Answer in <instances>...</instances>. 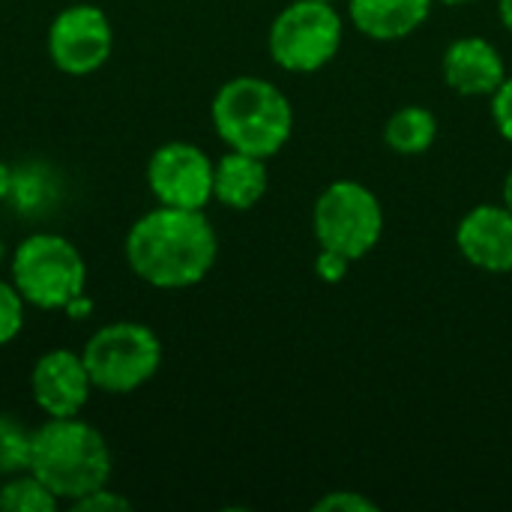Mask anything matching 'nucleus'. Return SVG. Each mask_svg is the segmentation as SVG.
Returning a JSON list of instances; mask_svg holds the SVG:
<instances>
[{
  "instance_id": "7ed1b4c3",
  "label": "nucleus",
  "mask_w": 512,
  "mask_h": 512,
  "mask_svg": "<svg viewBox=\"0 0 512 512\" xmlns=\"http://www.w3.org/2000/svg\"><path fill=\"white\" fill-rule=\"evenodd\" d=\"M216 135L237 153L270 159L276 156L294 129V111L288 96L255 75L231 78L219 87L210 108Z\"/></svg>"
},
{
  "instance_id": "ddd939ff",
  "label": "nucleus",
  "mask_w": 512,
  "mask_h": 512,
  "mask_svg": "<svg viewBox=\"0 0 512 512\" xmlns=\"http://www.w3.org/2000/svg\"><path fill=\"white\" fill-rule=\"evenodd\" d=\"M435 0H348L351 24L378 42H396L423 27Z\"/></svg>"
},
{
  "instance_id": "5701e85b",
  "label": "nucleus",
  "mask_w": 512,
  "mask_h": 512,
  "mask_svg": "<svg viewBox=\"0 0 512 512\" xmlns=\"http://www.w3.org/2000/svg\"><path fill=\"white\" fill-rule=\"evenodd\" d=\"M63 312H69L72 318H81V315L93 312V303H90V300H87V297L81 294V297H75V300H72V303H69V306H66Z\"/></svg>"
},
{
  "instance_id": "20e7f679",
  "label": "nucleus",
  "mask_w": 512,
  "mask_h": 512,
  "mask_svg": "<svg viewBox=\"0 0 512 512\" xmlns=\"http://www.w3.org/2000/svg\"><path fill=\"white\" fill-rule=\"evenodd\" d=\"M12 285L36 309H66L84 294L87 264L60 234H30L12 252Z\"/></svg>"
},
{
  "instance_id": "cd10ccee",
  "label": "nucleus",
  "mask_w": 512,
  "mask_h": 512,
  "mask_svg": "<svg viewBox=\"0 0 512 512\" xmlns=\"http://www.w3.org/2000/svg\"><path fill=\"white\" fill-rule=\"evenodd\" d=\"M318 3H333V0H318Z\"/></svg>"
},
{
  "instance_id": "dca6fc26",
  "label": "nucleus",
  "mask_w": 512,
  "mask_h": 512,
  "mask_svg": "<svg viewBox=\"0 0 512 512\" xmlns=\"http://www.w3.org/2000/svg\"><path fill=\"white\" fill-rule=\"evenodd\" d=\"M60 498L30 471L21 477H12L0 489V510L6 512H57Z\"/></svg>"
},
{
  "instance_id": "2eb2a0df",
  "label": "nucleus",
  "mask_w": 512,
  "mask_h": 512,
  "mask_svg": "<svg viewBox=\"0 0 512 512\" xmlns=\"http://www.w3.org/2000/svg\"><path fill=\"white\" fill-rule=\"evenodd\" d=\"M384 141L399 156H420L438 141V117L423 105H405L387 120Z\"/></svg>"
},
{
  "instance_id": "9b49d317",
  "label": "nucleus",
  "mask_w": 512,
  "mask_h": 512,
  "mask_svg": "<svg viewBox=\"0 0 512 512\" xmlns=\"http://www.w3.org/2000/svg\"><path fill=\"white\" fill-rule=\"evenodd\" d=\"M456 246L468 264L486 273H512V210L507 204H480L462 216Z\"/></svg>"
},
{
  "instance_id": "b1692460",
  "label": "nucleus",
  "mask_w": 512,
  "mask_h": 512,
  "mask_svg": "<svg viewBox=\"0 0 512 512\" xmlns=\"http://www.w3.org/2000/svg\"><path fill=\"white\" fill-rule=\"evenodd\" d=\"M9 189H12V171H9V165L0 159V201L9 195Z\"/></svg>"
},
{
  "instance_id": "4be33fe9",
  "label": "nucleus",
  "mask_w": 512,
  "mask_h": 512,
  "mask_svg": "<svg viewBox=\"0 0 512 512\" xmlns=\"http://www.w3.org/2000/svg\"><path fill=\"white\" fill-rule=\"evenodd\" d=\"M348 264H351V261H348L345 255L330 252V249H321V255L315 258V273H318L321 282L336 285V282H342V279L348 276Z\"/></svg>"
},
{
  "instance_id": "a878e982",
  "label": "nucleus",
  "mask_w": 512,
  "mask_h": 512,
  "mask_svg": "<svg viewBox=\"0 0 512 512\" xmlns=\"http://www.w3.org/2000/svg\"><path fill=\"white\" fill-rule=\"evenodd\" d=\"M504 204L512 210V168L510 174H507V180H504Z\"/></svg>"
},
{
  "instance_id": "f3484780",
  "label": "nucleus",
  "mask_w": 512,
  "mask_h": 512,
  "mask_svg": "<svg viewBox=\"0 0 512 512\" xmlns=\"http://www.w3.org/2000/svg\"><path fill=\"white\" fill-rule=\"evenodd\" d=\"M30 462V432L12 417L0 414V474L27 471Z\"/></svg>"
},
{
  "instance_id": "9d476101",
  "label": "nucleus",
  "mask_w": 512,
  "mask_h": 512,
  "mask_svg": "<svg viewBox=\"0 0 512 512\" xmlns=\"http://www.w3.org/2000/svg\"><path fill=\"white\" fill-rule=\"evenodd\" d=\"M33 402L45 417H78L93 393L81 354L54 348L42 354L30 375Z\"/></svg>"
},
{
  "instance_id": "6e6552de",
  "label": "nucleus",
  "mask_w": 512,
  "mask_h": 512,
  "mask_svg": "<svg viewBox=\"0 0 512 512\" xmlns=\"http://www.w3.org/2000/svg\"><path fill=\"white\" fill-rule=\"evenodd\" d=\"M114 30L108 15L93 3H75L57 12L48 27V57L66 75H90L108 63Z\"/></svg>"
},
{
  "instance_id": "39448f33",
  "label": "nucleus",
  "mask_w": 512,
  "mask_h": 512,
  "mask_svg": "<svg viewBox=\"0 0 512 512\" xmlns=\"http://www.w3.org/2000/svg\"><path fill=\"white\" fill-rule=\"evenodd\" d=\"M81 360L87 366L93 390L120 396L144 387L159 372L162 342L150 327L138 321H117L99 327L87 339Z\"/></svg>"
},
{
  "instance_id": "f257e3e1",
  "label": "nucleus",
  "mask_w": 512,
  "mask_h": 512,
  "mask_svg": "<svg viewBox=\"0 0 512 512\" xmlns=\"http://www.w3.org/2000/svg\"><path fill=\"white\" fill-rule=\"evenodd\" d=\"M216 252V231L204 210L159 204L126 234V261L132 273L165 291L198 285L213 270Z\"/></svg>"
},
{
  "instance_id": "423d86ee",
  "label": "nucleus",
  "mask_w": 512,
  "mask_h": 512,
  "mask_svg": "<svg viewBox=\"0 0 512 512\" xmlns=\"http://www.w3.org/2000/svg\"><path fill=\"white\" fill-rule=\"evenodd\" d=\"M312 231L321 249L339 252L348 261L366 258L384 234V210L378 195L357 180L330 183L312 210Z\"/></svg>"
},
{
  "instance_id": "393cba45",
  "label": "nucleus",
  "mask_w": 512,
  "mask_h": 512,
  "mask_svg": "<svg viewBox=\"0 0 512 512\" xmlns=\"http://www.w3.org/2000/svg\"><path fill=\"white\" fill-rule=\"evenodd\" d=\"M498 12H501L504 27L512 33V0H498Z\"/></svg>"
},
{
  "instance_id": "bb28decb",
  "label": "nucleus",
  "mask_w": 512,
  "mask_h": 512,
  "mask_svg": "<svg viewBox=\"0 0 512 512\" xmlns=\"http://www.w3.org/2000/svg\"><path fill=\"white\" fill-rule=\"evenodd\" d=\"M438 3H444V6H465V3H474V0H438Z\"/></svg>"
},
{
  "instance_id": "6ab92c4d",
  "label": "nucleus",
  "mask_w": 512,
  "mask_h": 512,
  "mask_svg": "<svg viewBox=\"0 0 512 512\" xmlns=\"http://www.w3.org/2000/svg\"><path fill=\"white\" fill-rule=\"evenodd\" d=\"M315 512H375L378 504L360 492H330L321 501H315Z\"/></svg>"
},
{
  "instance_id": "1a4fd4ad",
  "label": "nucleus",
  "mask_w": 512,
  "mask_h": 512,
  "mask_svg": "<svg viewBox=\"0 0 512 512\" xmlns=\"http://www.w3.org/2000/svg\"><path fill=\"white\" fill-rule=\"evenodd\" d=\"M147 183L165 207L204 210L213 198V162L189 141H168L150 156Z\"/></svg>"
},
{
  "instance_id": "0eeeda50",
  "label": "nucleus",
  "mask_w": 512,
  "mask_h": 512,
  "mask_svg": "<svg viewBox=\"0 0 512 512\" xmlns=\"http://www.w3.org/2000/svg\"><path fill=\"white\" fill-rule=\"evenodd\" d=\"M342 33V15L333 3L297 0L276 15L270 54L285 72H318L339 54Z\"/></svg>"
},
{
  "instance_id": "412c9836",
  "label": "nucleus",
  "mask_w": 512,
  "mask_h": 512,
  "mask_svg": "<svg viewBox=\"0 0 512 512\" xmlns=\"http://www.w3.org/2000/svg\"><path fill=\"white\" fill-rule=\"evenodd\" d=\"M492 120L501 138H507L512 144V75H507L504 84L492 93Z\"/></svg>"
},
{
  "instance_id": "aec40b11",
  "label": "nucleus",
  "mask_w": 512,
  "mask_h": 512,
  "mask_svg": "<svg viewBox=\"0 0 512 512\" xmlns=\"http://www.w3.org/2000/svg\"><path fill=\"white\" fill-rule=\"evenodd\" d=\"M72 510H78V512H126V510H132V501H129V498H123V495H117V492H111L108 486H102V489H96V492H90V495H84V498L72 501Z\"/></svg>"
},
{
  "instance_id": "f8f14e48",
  "label": "nucleus",
  "mask_w": 512,
  "mask_h": 512,
  "mask_svg": "<svg viewBox=\"0 0 512 512\" xmlns=\"http://www.w3.org/2000/svg\"><path fill=\"white\" fill-rule=\"evenodd\" d=\"M441 72L459 96H492L507 78L504 57L492 42L480 36H462L450 42L441 60Z\"/></svg>"
},
{
  "instance_id": "a211bd4d",
  "label": "nucleus",
  "mask_w": 512,
  "mask_h": 512,
  "mask_svg": "<svg viewBox=\"0 0 512 512\" xmlns=\"http://www.w3.org/2000/svg\"><path fill=\"white\" fill-rule=\"evenodd\" d=\"M24 327V297L12 282L0 279V345H9Z\"/></svg>"
},
{
  "instance_id": "f03ea898",
  "label": "nucleus",
  "mask_w": 512,
  "mask_h": 512,
  "mask_svg": "<svg viewBox=\"0 0 512 512\" xmlns=\"http://www.w3.org/2000/svg\"><path fill=\"white\" fill-rule=\"evenodd\" d=\"M27 471L39 477L60 504H72L108 486L111 450L90 423L78 417H48V423L30 432Z\"/></svg>"
},
{
  "instance_id": "4468645a",
  "label": "nucleus",
  "mask_w": 512,
  "mask_h": 512,
  "mask_svg": "<svg viewBox=\"0 0 512 512\" xmlns=\"http://www.w3.org/2000/svg\"><path fill=\"white\" fill-rule=\"evenodd\" d=\"M267 159L249 153H225L213 165V198L231 210H252L267 192Z\"/></svg>"
}]
</instances>
